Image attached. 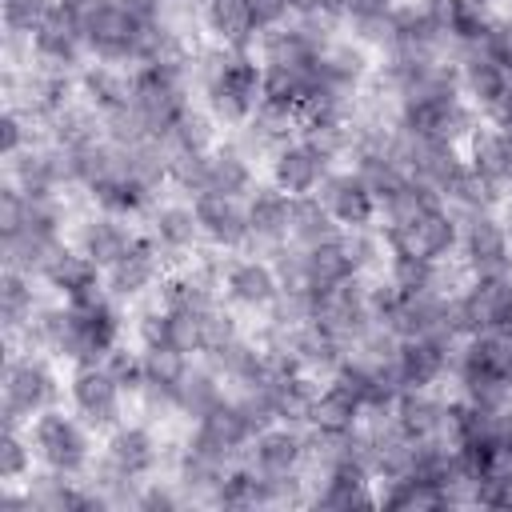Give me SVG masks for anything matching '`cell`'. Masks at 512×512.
Returning <instances> with one entry per match:
<instances>
[{"label":"cell","instance_id":"cell-1","mask_svg":"<svg viewBox=\"0 0 512 512\" xmlns=\"http://www.w3.org/2000/svg\"><path fill=\"white\" fill-rule=\"evenodd\" d=\"M48 352L36 348H12L4 360V396H0V416L8 428H28L40 412L56 408L68 396V380L56 368Z\"/></svg>","mask_w":512,"mask_h":512},{"label":"cell","instance_id":"cell-2","mask_svg":"<svg viewBox=\"0 0 512 512\" xmlns=\"http://www.w3.org/2000/svg\"><path fill=\"white\" fill-rule=\"evenodd\" d=\"M128 328V308L120 300H112L108 292H100L96 300L84 304H68V336L60 348V364L76 368V364H100Z\"/></svg>","mask_w":512,"mask_h":512},{"label":"cell","instance_id":"cell-3","mask_svg":"<svg viewBox=\"0 0 512 512\" xmlns=\"http://www.w3.org/2000/svg\"><path fill=\"white\" fill-rule=\"evenodd\" d=\"M92 428L64 404L40 412L32 424H28V440L36 448V460L40 468H52V472H64V476H84L96 460L92 452Z\"/></svg>","mask_w":512,"mask_h":512},{"label":"cell","instance_id":"cell-4","mask_svg":"<svg viewBox=\"0 0 512 512\" xmlns=\"http://www.w3.org/2000/svg\"><path fill=\"white\" fill-rule=\"evenodd\" d=\"M128 392L112 380L104 364H76L68 368V408L92 428V432H112L120 420H128Z\"/></svg>","mask_w":512,"mask_h":512},{"label":"cell","instance_id":"cell-5","mask_svg":"<svg viewBox=\"0 0 512 512\" xmlns=\"http://www.w3.org/2000/svg\"><path fill=\"white\" fill-rule=\"evenodd\" d=\"M384 240H388V252H404L420 260H452L460 248V216L444 200H436L404 228L384 232Z\"/></svg>","mask_w":512,"mask_h":512},{"label":"cell","instance_id":"cell-6","mask_svg":"<svg viewBox=\"0 0 512 512\" xmlns=\"http://www.w3.org/2000/svg\"><path fill=\"white\" fill-rule=\"evenodd\" d=\"M32 44V68H44V72H68L76 76L84 64H88V44H84V20L72 16L64 4H56L44 24L28 36Z\"/></svg>","mask_w":512,"mask_h":512},{"label":"cell","instance_id":"cell-7","mask_svg":"<svg viewBox=\"0 0 512 512\" xmlns=\"http://www.w3.org/2000/svg\"><path fill=\"white\" fill-rule=\"evenodd\" d=\"M168 272V260L160 256V248L148 240V232H140V240L112 264L104 268V288L112 300H120L124 308H136L144 300H152L160 292V280Z\"/></svg>","mask_w":512,"mask_h":512},{"label":"cell","instance_id":"cell-8","mask_svg":"<svg viewBox=\"0 0 512 512\" xmlns=\"http://www.w3.org/2000/svg\"><path fill=\"white\" fill-rule=\"evenodd\" d=\"M220 296L240 312L264 316L280 296V276H276L272 260L260 256V252H228Z\"/></svg>","mask_w":512,"mask_h":512},{"label":"cell","instance_id":"cell-9","mask_svg":"<svg viewBox=\"0 0 512 512\" xmlns=\"http://www.w3.org/2000/svg\"><path fill=\"white\" fill-rule=\"evenodd\" d=\"M460 264L468 276H504L512 272V240L496 212H468L460 216Z\"/></svg>","mask_w":512,"mask_h":512},{"label":"cell","instance_id":"cell-10","mask_svg":"<svg viewBox=\"0 0 512 512\" xmlns=\"http://www.w3.org/2000/svg\"><path fill=\"white\" fill-rule=\"evenodd\" d=\"M100 456L120 468L132 480H148L164 468V460L172 464V456H164V444L152 428V420H120L112 432H104V448Z\"/></svg>","mask_w":512,"mask_h":512},{"label":"cell","instance_id":"cell-11","mask_svg":"<svg viewBox=\"0 0 512 512\" xmlns=\"http://www.w3.org/2000/svg\"><path fill=\"white\" fill-rule=\"evenodd\" d=\"M316 196L324 200V208L332 212V220L344 232H352V228H376V220H380V200H376V192L368 188V180L352 164H336L324 176V184H320Z\"/></svg>","mask_w":512,"mask_h":512},{"label":"cell","instance_id":"cell-12","mask_svg":"<svg viewBox=\"0 0 512 512\" xmlns=\"http://www.w3.org/2000/svg\"><path fill=\"white\" fill-rule=\"evenodd\" d=\"M336 168V160L328 152H320L312 140L296 136L288 144H280L272 156H268V180L288 192V196H316L324 176Z\"/></svg>","mask_w":512,"mask_h":512},{"label":"cell","instance_id":"cell-13","mask_svg":"<svg viewBox=\"0 0 512 512\" xmlns=\"http://www.w3.org/2000/svg\"><path fill=\"white\" fill-rule=\"evenodd\" d=\"M192 212H196V224H200V236L208 248H216V252H248L252 248L244 200L208 188V192L192 196Z\"/></svg>","mask_w":512,"mask_h":512},{"label":"cell","instance_id":"cell-14","mask_svg":"<svg viewBox=\"0 0 512 512\" xmlns=\"http://www.w3.org/2000/svg\"><path fill=\"white\" fill-rule=\"evenodd\" d=\"M148 232V240L160 248V256L168 260V268L184 264L188 256H196L204 248V236H200V224H196V212H192V200H156V208L144 216L140 224Z\"/></svg>","mask_w":512,"mask_h":512},{"label":"cell","instance_id":"cell-15","mask_svg":"<svg viewBox=\"0 0 512 512\" xmlns=\"http://www.w3.org/2000/svg\"><path fill=\"white\" fill-rule=\"evenodd\" d=\"M456 80H460L464 100H468L484 120H492V116L500 112V104L508 100V92H512V68L500 64V60H496L492 52H484V48H468V52L456 56Z\"/></svg>","mask_w":512,"mask_h":512},{"label":"cell","instance_id":"cell-16","mask_svg":"<svg viewBox=\"0 0 512 512\" xmlns=\"http://www.w3.org/2000/svg\"><path fill=\"white\" fill-rule=\"evenodd\" d=\"M460 344L464 340H452V336H408V340H400L396 376H400L404 392L408 388H440L452 376Z\"/></svg>","mask_w":512,"mask_h":512},{"label":"cell","instance_id":"cell-17","mask_svg":"<svg viewBox=\"0 0 512 512\" xmlns=\"http://www.w3.org/2000/svg\"><path fill=\"white\" fill-rule=\"evenodd\" d=\"M140 220H128V216H116V212H100V208H88L76 228H72V244L100 268H112L136 240H140Z\"/></svg>","mask_w":512,"mask_h":512},{"label":"cell","instance_id":"cell-18","mask_svg":"<svg viewBox=\"0 0 512 512\" xmlns=\"http://www.w3.org/2000/svg\"><path fill=\"white\" fill-rule=\"evenodd\" d=\"M244 212H248V232H252V248L248 252H268L276 244L288 240V224H292V196L280 192L272 180H260L248 196H244Z\"/></svg>","mask_w":512,"mask_h":512},{"label":"cell","instance_id":"cell-19","mask_svg":"<svg viewBox=\"0 0 512 512\" xmlns=\"http://www.w3.org/2000/svg\"><path fill=\"white\" fill-rule=\"evenodd\" d=\"M88 192V208H100V212H116V216H128V220H140L156 208L160 192L148 188L140 176H132L128 168H116L108 176H100L96 184L84 188Z\"/></svg>","mask_w":512,"mask_h":512},{"label":"cell","instance_id":"cell-20","mask_svg":"<svg viewBox=\"0 0 512 512\" xmlns=\"http://www.w3.org/2000/svg\"><path fill=\"white\" fill-rule=\"evenodd\" d=\"M40 280H44V288H48L56 300H64V304H84V300H96L100 292H108V288H104V268L92 264L76 244H68V248L48 264V272H44Z\"/></svg>","mask_w":512,"mask_h":512},{"label":"cell","instance_id":"cell-21","mask_svg":"<svg viewBox=\"0 0 512 512\" xmlns=\"http://www.w3.org/2000/svg\"><path fill=\"white\" fill-rule=\"evenodd\" d=\"M248 460L264 472V476H288V472H304L308 460V432L300 424H268L264 432H256Z\"/></svg>","mask_w":512,"mask_h":512},{"label":"cell","instance_id":"cell-22","mask_svg":"<svg viewBox=\"0 0 512 512\" xmlns=\"http://www.w3.org/2000/svg\"><path fill=\"white\" fill-rule=\"evenodd\" d=\"M76 92L80 100L108 116V112H120L132 104V68H120V64H104V60H88L80 72H76Z\"/></svg>","mask_w":512,"mask_h":512},{"label":"cell","instance_id":"cell-23","mask_svg":"<svg viewBox=\"0 0 512 512\" xmlns=\"http://www.w3.org/2000/svg\"><path fill=\"white\" fill-rule=\"evenodd\" d=\"M200 28H204V40L224 44V48L252 52L256 40H260V28L252 20L248 0H208L204 12H200Z\"/></svg>","mask_w":512,"mask_h":512},{"label":"cell","instance_id":"cell-24","mask_svg":"<svg viewBox=\"0 0 512 512\" xmlns=\"http://www.w3.org/2000/svg\"><path fill=\"white\" fill-rule=\"evenodd\" d=\"M224 396H228L224 376H220L208 360L192 356V364H188L184 376L176 380V416H180L184 424H192V420H200L204 412H212Z\"/></svg>","mask_w":512,"mask_h":512},{"label":"cell","instance_id":"cell-25","mask_svg":"<svg viewBox=\"0 0 512 512\" xmlns=\"http://www.w3.org/2000/svg\"><path fill=\"white\" fill-rule=\"evenodd\" d=\"M256 164L232 136H224L212 152H208V188L212 192H228L236 200H244L260 180H256Z\"/></svg>","mask_w":512,"mask_h":512},{"label":"cell","instance_id":"cell-26","mask_svg":"<svg viewBox=\"0 0 512 512\" xmlns=\"http://www.w3.org/2000/svg\"><path fill=\"white\" fill-rule=\"evenodd\" d=\"M344 228L332 220V212L324 208L320 196H292V224H288V240L304 244V248H316V244H328L336 240Z\"/></svg>","mask_w":512,"mask_h":512},{"label":"cell","instance_id":"cell-27","mask_svg":"<svg viewBox=\"0 0 512 512\" xmlns=\"http://www.w3.org/2000/svg\"><path fill=\"white\" fill-rule=\"evenodd\" d=\"M216 144H220V124L208 116V108L200 100H192L176 116V124L168 132V148L172 152H212Z\"/></svg>","mask_w":512,"mask_h":512},{"label":"cell","instance_id":"cell-28","mask_svg":"<svg viewBox=\"0 0 512 512\" xmlns=\"http://www.w3.org/2000/svg\"><path fill=\"white\" fill-rule=\"evenodd\" d=\"M40 468L28 428H0V484H24Z\"/></svg>","mask_w":512,"mask_h":512},{"label":"cell","instance_id":"cell-29","mask_svg":"<svg viewBox=\"0 0 512 512\" xmlns=\"http://www.w3.org/2000/svg\"><path fill=\"white\" fill-rule=\"evenodd\" d=\"M100 364H104V368L112 372V380H116V384L136 400V392L144 388V348H140L136 340H132V344H128V340H120V344H116Z\"/></svg>","mask_w":512,"mask_h":512},{"label":"cell","instance_id":"cell-30","mask_svg":"<svg viewBox=\"0 0 512 512\" xmlns=\"http://www.w3.org/2000/svg\"><path fill=\"white\" fill-rule=\"evenodd\" d=\"M4 8V32H16V36H32L44 16L56 8V0H0Z\"/></svg>","mask_w":512,"mask_h":512},{"label":"cell","instance_id":"cell-31","mask_svg":"<svg viewBox=\"0 0 512 512\" xmlns=\"http://www.w3.org/2000/svg\"><path fill=\"white\" fill-rule=\"evenodd\" d=\"M248 8H252V20H256L260 36L272 32V28L292 24V4L288 0H248Z\"/></svg>","mask_w":512,"mask_h":512},{"label":"cell","instance_id":"cell-32","mask_svg":"<svg viewBox=\"0 0 512 512\" xmlns=\"http://www.w3.org/2000/svg\"><path fill=\"white\" fill-rule=\"evenodd\" d=\"M136 20H164L168 16V8H172V0H120Z\"/></svg>","mask_w":512,"mask_h":512},{"label":"cell","instance_id":"cell-33","mask_svg":"<svg viewBox=\"0 0 512 512\" xmlns=\"http://www.w3.org/2000/svg\"><path fill=\"white\" fill-rule=\"evenodd\" d=\"M496 216H500V224H504V232H508V240H512V196H504V200H500Z\"/></svg>","mask_w":512,"mask_h":512},{"label":"cell","instance_id":"cell-34","mask_svg":"<svg viewBox=\"0 0 512 512\" xmlns=\"http://www.w3.org/2000/svg\"><path fill=\"white\" fill-rule=\"evenodd\" d=\"M176 4H184V8H192V12H204L208 0H176Z\"/></svg>","mask_w":512,"mask_h":512},{"label":"cell","instance_id":"cell-35","mask_svg":"<svg viewBox=\"0 0 512 512\" xmlns=\"http://www.w3.org/2000/svg\"><path fill=\"white\" fill-rule=\"evenodd\" d=\"M476 4H480V8H488V12H496V4H500V0H476Z\"/></svg>","mask_w":512,"mask_h":512},{"label":"cell","instance_id":"cell-36","mask_svg":"<svg viewBox=\"0 0 512 512\" xmlns=\"http://www.w3.org/2000/svg\"><path fill=\"white\" fill-rule=\"evenodd\" d=\"M504 332L512 336V308H508V320H504Z\"/></svg>","mask_w":512,"mask_h":512}]
</instances>
